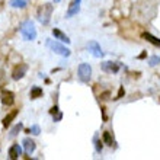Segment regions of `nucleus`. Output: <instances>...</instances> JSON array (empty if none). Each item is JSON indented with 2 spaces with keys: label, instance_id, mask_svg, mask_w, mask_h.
I'll return each instance as SVG.
<instances>
[{
  "label": "nucleus",
  "instance_id": "f257e3e1",
  "mask_svg": "<svg viewBox=\"0 0 160 160\" xmlns=\"http://www.w3.org/2000/svg\"><path fill=\"white\" fill-rule=\"evenodd\" d=\"M21 34L25 41H34L37 38V29L32 21H25L21 25Z\"/></svg>",
  "mask_w": 160,
  "mask_h": 160
},
{
  "label": "nucleus",
  "instance_id": "f03ea898",
  "mask_svg": "<svg viewBox=\"0 0 160 160\" xmlns=\"http://www.w3.org/2000/svg\"><path fill=\"white\" fill-rule=\"evenodd\" d=\"M51 13H52V4L45 3L38 9V21L42 25H48L50 19H51Z\"/></svg>",
  "mask_w": 160,
  "mask_h": 160
},
{
  "label": "nucleus",
  "instance_id": "7ed1b4c3",
  "mask_svg": "<svg viewBox=\"0 0 160 160\" xmlns=\"http://www.w3.org/2000/svg\"><path fill=\"white\" fill-rule=\"evenodd\" d=\"M47 45H48V48H50L52 52H55V54H58V55H61V57H69V55H70V50H69L67 47L61 45V44L57 42V41L47 40Z\"/></svg>",
  "mask_w": 160,
  "mask_h": 160
},
{
  "label": "nucleus",
  "instance_id": "20e7f679",
  "mask_svg": "<svg viewBox=\"0 0 160 160\" xmlns=\"http://www.w3.org/2000/svg\"><path fill=\"white\" fill-rule=\"evenodd\" d=\"M90 77H92V67L86 63H81L79 66V79L86 83L90 80Z\"/></svg>",
  "mask_w": 160,
  "mask_h": 160
},
{
  "label": "nucleus",
  "instance_id": "39448f33",
  "mask_svg": "<svg viewBox=\"0 0 160 160\" xmlns=\"http://www.w3.org/2000/svg\"><path fill=\"white\" fill-rule=\"evenodd\" d=\"M87 50H89V51L92 52V55L96 57V58H102V57H103V51H102L101 45H99L96 41H89V42H87Z\"/></svg>",
  "mask_w": 160,
  "mask_h": 160
},
{
  "label": "nucleus",
  "instance_id": "423d86ee",
  "mask_svg": "<svg viewBox=\"0 0 160 160\" xmlns=\"http://www.w3.org/2000/svg\"><path fill=\"white\" fill-rule=\"evenodd\" d=\"M26 72H28V66L23 64V63H21V64H18V66L13 69V72H12V79L21 80L25 74H26Z\"/></svg>",
  "mask_w": 160,
  "mask_h": 160
},
{
  "label": "nucleus",
  "instance_id": "0eeeda50",
  "mask_svg": "<svg viewBox=\"0 0 160 160\" xmlns=\"http://www.w3.org/2000/svg\"><path fill=\"white\" fill-rule=\"evenodd\" d=\"M80 4H81V0H73L69 6V10L66 13V18H72L74 15H77L80 12Z\"/></svg>",
  "mask_w": 160,
  "mask_h": 160
},
{
  "label": "nucleus",
  "instance_id": "6e6552de",
  "mask_svg": "<svg viewBox=\"0 0 160 160\" xmlns=\"http://www.w3.org/2000/svg\"><path fill=\"white\" fill-rule=\"evenodd\" d=\"M102 70L106 73H118L120 64L114 63V61H105V63H102Z\"/></svg>",
  "mask_w": 160,
  "mask_h": 160
},
{
  "label": "nucleus",
  "instance_id": "1a4fd4ad",
  "mask_svg": "<svg viewBox=\"0 0 160 160\" xmlns=\"http://www.w3.org/2000/svg\"><path fill=\"white\" fill-rule=\"evenodd\" d=\"M21 154H22V147H21L19 144H13V146L9 149V157L12 160H16Z\"/></svg>",
  "mask_w": 160,
  "mask_h": 160
},
{
  "label": "nucleus",
  "instance_id": "9d476101",
  "mask_svg": "<svg viewBox=\"0 0 160 160\" xmlns=\"http://www.w3.org/2000/svg\"><path fill=\"white\" fill-rule=\"evenodd\" d=\"M13 102H15V95H13L12 92H4V93L1 95V103H3L4 106H10Z\"/></svg>",
  "mask_w": 160,
  "mask_h": 160
},
{
  "label": "nucleus",
  "instance_id": "9b49d317",
  "mask_svg": "<svg viewBox=\"0 0 160 160\" xmlns=\"http://www.w3.org/2000/svg\"><path fill=\"white\" fill-rule=\"evenodd\" d=\"M22 144H23V149H25V153L26 154H32L35 152V143L31 138H25L22 141Z\"/></svg>",
  "mask_w": 160,
  "mask_h": 160
},
{
  "label": "nucleus",
  "instance_id": "f8f14e48",
  "mask_svg": "<svg viewBox=\"0 0 160 160\" xmlns=\"http://www.w3.org/2000/svg\"><path fill=\"white\" fill-rule=\"evenodd\" d=\"M18 114H19V109H15V111H12L10 114H7V115H6V117L3 118V121H1L3 127H4V128H7V127H9V125L12 124V121L16 118V115H18Z\"/></svg>",
  "mask_w": 160,
  "mask_h": 160
},
{
  "label": "nucleus",
  "instance_id": "ddd939ff",
  "mask_svg": "<svg viewBox=\"0 0 160 160\" xmlns=\"http://www.w3.org/2000/svg\"><path fill=\"white\" fill-rule=\"evenodd\" d=\"M52 35H54V38L58 41H61V42H66V44H70V38L64 34V32H61L60 29H57V28H54L52 29Z\"/></svg>",
  "mask_w": 160,
  "mask_h": 160
},
{
  "label": "nucleus",
  "instance_id": "4468645a",
  "mask_svg": "<svg viewBox=\"0 0 160 160\" xmlns=\"http://www.w3.org/2000/svg\"><path fill=\"white\" fill-rule=\"evenodd\" d=\"M143 38L147 40L150 44H153L154 47H159L160 48V40L157 37H154V35H152V34H149V32H144V34H143Z\"/></svg>",
  "mask_w": 160,
  "mask_h": 160
},
{
  "label": "nucleus",
  "instance_id": "2eb2a0df",
  "mask_svg": "<svg viewBox=\"0 0 160 160\" xmlns=\"http://www.w3.org/2000/svg\"><path fill=\"white\" fill-rule=\"evenodd\" d=\"M9 4H10L12 7H16V9H23V7H26L28 1H26V0H10Z\"/></svg>",
  "mask_w": 160,
  "mask_h": 160
},
{
  "label": "nucleus",
  "instance_id": "dca6fc26",
  "mask_svg": "<svg viewBox=\"0 0 160 160\" xmlns=\"http://www.w3.org/2000/svg\"><path fill=\"white\" fill-rule=\"evenodd\" d=\"M42 96V89L38 87V86H34L31 89V99H37V98H41Z\"/></svg>",
  "mask_w": 160,
  "mask_h": 160
},
{
  "label": "nucleus",
  "instance_id": "f3484780",
  "mask_svg": "<svg viewBox=\"0 0 160 160\" xmlns=\"http://www.w3.org/2000/svg\"><path fill=\"white\" fill-rule=\"evenodd\" d=\"M22 128H23V125H22L21 122H19V124H16V125H15V127H13V128L10 130V134H9V137H10V138L16 137V135H18V132H19V131H21Z\"/></svg>",
  "mask_w": 160,
  "mask_h": 160
},
{
  "label": "nucleus",
  "instance_id": "a211bd4d",
  "mask_svg": "<svg viewBox=\"0 0 160 160\" xmlns=\"http://www.w3.org/2000/svg\"><path fill=\"white\" fill-rule=\"evenodd\" d=\"M102 138H103L105 144L112 146V137H111V132H109V131H105V132H103V135H102Z\"/></svg>",
  "mask_w": 160,
  "mask_h": 160
},
{
  "label": "nucleus",
  "instance_id": "6ab92c4d",
  "mask_svg": "<svg viewBox=\"0 0 160 160\" xmlns=\"http://www.w3.org/2000/svg\"><path fill=\"white\" fill-rule=\"evenodd\" d=\"M159 63H160V57H159V55H153V57L149 60V66H150V67H154V66H157Z\"/></svg>",
  "mask_w": 160,
  "mask_h": 160
},
{
  "label": "nucleus",
  "instance_id": "aec40b11",
  "mask_svg": "<svg viewBox=\"0 0 160 160\" xmlns=\"http://www.w3.org/2000/svg\"><path fill=\"white\" fill-rule=\"evenodd\" d=\"M29 132H31V134H34V135H38V134L41 132L40 125H32V127L29 128Z\"/></svg>",
  "mask_w": 160,
  "mask_h": 160
},
{
  "label": "nucleus",
  "instance_id": "412c9836",
  "mask_svg": "<svg viewBox=\"0 0 160 160\" xmlns=\"http://www.w3.org/2000/svg\"><path fill=\"white\" fill-rule=\"evenodd\" d=\"M95 146H96V152L101 153L102 152V143L98 140V137H95Z\"/></svg>",
  "mask_w": 160,
  "mask_h": 160
},
{
  "label": "nucleus",
  "instance_id": "4be33fe9",
  "mask_svg": "<svg viewBox=\"0 0 160 160\" xmlns=\"http://www.w3.org/2000/svg\"><path fill=\"white\" fill-rule=\"evenodd\" d=\"M124 95H125V90H124V87L121 86V87H120V92H118V95H117V98H114V99H115V101H118V99H121Z\"/></svg>",
  "mask_w": 160,
  "mask_h": 160
},
{
  "label": "nucleus",
  "instance_id": "5701e85b",
  "mask_svg": "<svg viewBox=\"0 0 160 160\" xmlns=\"http://www.w3.org/2000/svg\"><path fill=\"white\" fill-rule=\"evenodd\" d=\"M50 114H51V115H57V114H60V112H58V106L54 105V106L50 109Z\"/></svg>",
  "mask_w": 160,
  "mask_h": 160
},
{
  "label": "nucleus",
  "instance_id": "b1692460",
  "mask_svg": "<svg viewBox=\"0 0 160 160\" xmlns=\"http://www.w3.org/2000/svg\"><path fill=\"white\" fill-rule=\"evenodd\" d=\"M108 96H109V92H105V93H102L99 98H101V99H108Z\"/></svg>",
  "mask_w": 160,
  "mask_h": 160
},
{
  "label": "nucleus",
  "instance_id": "393cba45",
  "mask_svg": "<svg viewBox=\"0 0 160 160\" xmlns=\"http://www.w3.org/2000/svg\"><path fill=\"white\" fill-rule=\"evenodd\" d=\"M146 55H147V51H143V52H141V54H140V55H138V58H140V60H141V58H144V57H146Z\"/></svg>",
  "mask_w": 160,
  "mask_h": 160
},
{
  "label": "nucleus",
  "instance_id": "a878e982",
  "mask_svg": "<svg viewBox=\"0 0 160 160\" xmlns=\"http://www.w3.org/2000/svg\"><path fill=\"white\" fill-rule=\"evenodd\" d=\"M54 1H58V0H54Z\"/></svg>",
  "mask_w": 160,
  "mask_h": 160
}]
</instances>
